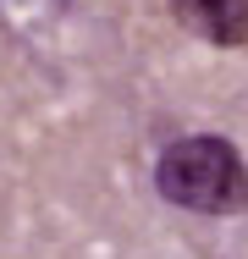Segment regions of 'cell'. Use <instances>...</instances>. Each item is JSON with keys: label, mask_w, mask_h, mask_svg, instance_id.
<instances>
[{"label": "cell", "mask_w": 248, "mask_h": 259, "mask_svg": "<svg viewBox=\"0 0 248 259\" xmlns=\"http://www.w3.org/2000/svg\"><path fill=\"white\" fill-rule=\"evenodd\" d=\"M154 188L166 204L193 209V215H237L248 209V165L237 144H226L215 133H188L160 149Z\"/></svg>", "instance_id": "6da1fadb"}, {"label": "cell", "mask_w": 248, "mask_h": 259, "mask_svg": "<svg viewBox=\"0 0 248 259\" xmlns=\"http://www.w3.org/2000/svg\"><path fill=\"white\" fill-rule=\"evenodd\" d=\"M171 17L221 50H243L248 45V0H171Z\"/></svg>", "instance_id": "7a4b0ae2"}]
</instances>
